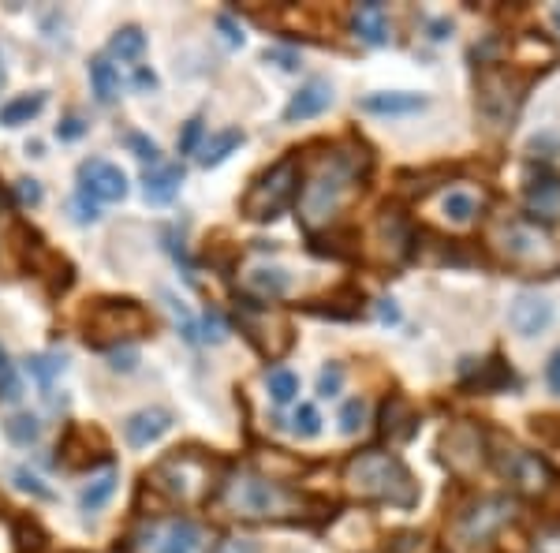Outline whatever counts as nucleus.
I'll return each instance as SVG.
<instances>
[{"mask_svg": "<svg viewBox=\"0 0 560 553\" xmlns=\"http://www.w3.org/2000/svg\"><path fill=\"white\" fill-rule=\"evenodd\" d=\"M154 483L180 501H202V497H210V464L176 449L154 468Z\"/></svg>", "mask_w": 560, "mask_h": 553, "instance_id": "0eeeda50", "label": "nucleus"}, {"mask_svg": "<svg viewBox=\"0 0 560 553\" xmlns=\"http://www.w3.org/2000/svg\"><path fill=\"white\" fill-rule=\"evenodd\" d=\"M504 94H519V86L508 83L504 71H490V75L478 83V109H482V116L490 120L493 128H512V120H516L519 101L504 98ZM519 98H523V94H519Z\"/></svg>", "mask_w": 560, "mask_h": 553, "instance_id": "1a4fd4ad", "label": "nucleus"}, {"mask_svg": "<svg viewBox=\"0 0 560 553\" xmlns=\"http://www.w3.org/2000/svg\"><path fill=\"white\" fill-rule=\"evenodd\" d=\"M168 430H172V412H165V408H142V412H135L124 423V438L131 449H146L157 438H165Z\"/></svg>", "mask_w": 560, "mask_h": 553, "instance_id": "4468645a", "label": "nucleus"}, {"mask_svg": "<svg viewBox=\"0 0 560 553\" xmlns=\"http://www.w3.org/2000/svg\"><path fill=\"white\" fill-rule=\"evenodd\" d=\"M553 23H557V27H560V8H557V12H553Z\"/></svg>", "mask_w": 560, "mask_h": 553, "instance_id": "864d4df0", "label": "nucleus"}, {"mask_svg": "<svg viewBox=\"0 0 560 553\" xmlns=\"http://www.w3.org/2000/svg\"><path fill=\"white\" fill-rule=\"evenodd\" d=\"M266 60H277V64H280L284 71H295V68H299V57H295V53H280V49H269Z\"/></svg>", "mask_w": 560, "mask_h": 553, "instance_id": "a18cd8bd", "label": "nucleus"}, {"mask_svg": "<svg viewBox=\"0 0 560 553\" xmlns=\"http://www.w3.org/2000/svg\"><path fill=\"white\" fill-rule=\"evenodd\" d=\"M213 553H262V546L251 539H224L213 546Z\"/></svg>", "mask_w": 560, "mask_h": 553, "instance_id": "79ce46f5", "label": "nucleus"}, {"mask_svg": "<svg viewBox=\"0 0 560 553\" xmlns=\"http://www.w3.org/2000/svg\"><path fill=\"white\" fill-rule=\"evenodd\" d=\"M292 434L295 438H318L322 434V415L314 404H299L292 415Z\"/></svg>", "mask_w": 560, "mask_h": 553, "instance_id": "2f4dec72", "label": "nucleus"}, {"mask_svg": "<svg viewBox=\"0 0 560 553\" xmlns=\"http://www.w3.org/2000/svg\"><path fill=\"white\" fill-rule=\"evenodd\" d=\"M116 471H105V475H98V479H90V483L83 486V494H79V505H83V512H101L105 505L112 501V494H116Z\"/></svg>", "mask_w": 560, "mask_h": 553, "instance_id": "393cba45", "label": "nucleus"}, {"mask_svg": "<svg viewBox=\"0 0 560 553\" xmlns=\"http://www.w3.org/2000/svg\"><path fill=\"white\" fill-rule=\"evenodd\" d=\"M445 464L456 475H467L482 464V430L471 423L452 426L445 434Z\"/></svg>", "mask_w": 560, "mask_h": 553, "instance_id": "9b49d317", "label": "nucleus"}, {"mask_svg": "<svg viewBox=\"0 0 560 553\" xmlns=\"http://www.w3.org/2000/svg\"><path fill=\"white\" fill-rule=\"evenodd\" d=\"M247 142V135L239 128H228L221 131V135H213V139H206V146H202V154H198V161L206 165V169H217L221 161H228V157L236 154L239 146Z\"/></svg>", "mask_w": 560, "mask_h": 553, "instance_id": "b1692460", "label": "nucleus"}, {"mask_svg": "<svg viewBox=\"0 0 560 553\" xmlns=\"http://www.w3.org/2000/svg\"><path fill=\"white\" fill-rule=\"evenodd\" d=\"M109 367L131 374V370L139 367V352H135V348H124V352H120V348H112V352H109Z\"/></svg>", "mask_w": 560, "mask_h": 553, "instance_id": "58836bf2", "label": "nucleus"}, {"mask_svg": "<svg viewBox=\"0 0 560 553\" xmlns=\"http://www.w3.org/2000/svg\"><path fill=\"white\" fill-rule=\"evenodd\" d=\"M329 105H333V86L325 83V79H310V83L299 86V90H295V98L288 101V109H284V124L310 120V116H322Z\"/></svg>", "mask_w": 560, "mask_h": 553, "instance_id": "2eb2a0df", "label": "nucleus"}, {"mask_svg": "<svg viewBox=\"0 0 560 553\" xmlns=\"http://www.w3.org/2000/svg\"><path fill=\"white\" fill-rule=\"evenodd\" d=\"M75 221H79V225H86V221H98V206H94V199L83 195V191L75 195Z\"/></svg>", "mask_w": 560, "mask_h": 553, "instance_id": "37998d69", "label": "nucleus"}, {"mask_svg": "<svg viewBox=\"0 0 560 553\" xmlns=\"http://www.w3.org/2000/svg\"><path fill=\"white\" fill-rule=\"evenodd\" d=\"M217 27H221L224 42H228V45H243V30L232 23V15H221V19H217Z\"/></svg>", "mask_w": 560, "mask_h": 553, "instance_id": "c03bdc74", "label": "nucleus"}, {"mask_svg": "<svg viewBox=\"0 0 560 553\" xmlns=\"http://www.w3.org/2000/svg\"><path fill=\"white\" fill-rule=\"evenodd\" d=\"M86 71H90V86H94L101 105H112V101L120 98V71H116V64L109 57H94Z\"/></svg>", "mask_w": 560, "mask_h": 553, "instance_id": "5701e85b", "label": "nucleus"}, {"mask_svg": "<svg viewBox=\"0 0 560 553\" xmlns=\"http://www.w3.org/2000/svg\"><path fill=\"white\" fill-rule=\"evenodd\" d=\"M534 553H560V531H553V535H542L538 539V550Z\"/></svg>", "mask_w": 560, "mask_h": 553, "instance_id": "de8ad7c7", "label": "nucleus"}, {"mask_svg": "<svg viewBox=\"0 0 560 553\" xmlns=\"http://www.w3.org/2000/svg\"><path fill=\"white\" fill-rule=\"evenodd\" d=\"M180 187H183L180 165H154V172H146L142 195H146L150 206H168V202L180 195Z\"/></svg>", "mask_w": 560, "mask_h": 553, "instance_id": "f3484780", "label": "nucleus"}, {"mask_svg": "<svg viewBox=\"0 0 560 553\" xmlns=\"http://www.w3.org/2000/svg\"><path fill=\"white\" fill-rule=\"evenodd\" d=\"M4 79H8V75H4V57H0V90H4Z\"/></svg>", "mask_w": 560, "mask_h": 553, "instance_id": "3c124183", "label": "nucleus"}, {"mask_svg": "<svg viewBox=\"0 0 560 553\" xmlns=\"http://www.w3.org/2000/svg\"><path fill=\"white\" fill-rule=\"evenodd\" d=\"M478 213V202L467 195V191H452V195H445V217L452 221V225H471Z\"/></svg>", "mask_w": 560, "mask_h": 553, "instance_id": "7c9ffc66", "label": "nucleus"}, {"mask_svg": "<svg viewBox=\"0 0 560 553\" xmlns=\"http://www.w3.org/2000/svg\"><path fill=\"white\" fill-rule=\"evenodd\" d=\"M504 475L516 483V490H523V494H542L549 486V468L546 460H538L534 453H523V449H512V456L504 460Z\"/></svg>", "mask_w": 560, "mask_h": 553, "instance_id": "ddd939ff", "label": "nucleus"}, {"mask_svg": "<svg viewBox=\"0 0 560 553\" xmlns=\"http://www.w3.org/2000/svg\"><path fill=\"white\" fill-rule=\"evenodd\" d=\"M340 385H344V367L340 363H329V367L322 370V378H318V397H336L340 393Z\"/></svg>", "mask_w": 560, "mask_h": 553, "instance_id": "e433bc0d", "label": "nucleus"}, {"mask_svg": "<svg viewBox=\"0 0 560 553\" xmlns=\"http://www.w3.org/2000/svg\"><path fill=\"white\" fill-rule=\"evenodd\" d=\"M351 27L355 34L363 38L366 45H385L389 42V19H385V8L381 4H359L355 12H351Z\"/></svg>", "mask_w": 560, "mask_h": 553, "instance_id": "6ab92c4d", "label": "nucleus"}, {"mask_svg": "<svg viewBox=\"0 0 560 553\" xmlns=\"http://www.w3.org/2000/svg\"><path fill=\"white\" fill-rule=\"evenodd\" d=\"M504 520H508V501H501V497H486L482 505H475V509H471L460 520V535L467 542L486 539V535H490V531H497Z\"/></svg>", "mask_w": 560, "mask_h": 553, "instance_id": "dca6fc26", "label": "nucleus"}, {"mask_svg": "<svg viewBox=\"0 0 560 553\" xmlns=\"http://www.w3.org/2000/svg\"><path fill=\"white\" fill-rule=\"evenodd\" d=\"M4 438L15 441V445H34V441L42 438V423H38V415L30 412H15L4 419Z\"/></svg>", "mask_w": 560, "mask_h": 553, "instance_id": "bb28decb", "label": "nucleus"}, {"mask_svg": "<svg viewBox=\"0 0 560 553\" xmlns=\"http://www.w3.org/2000/svg\"><path fill=\"white\" fill-rule=\"evenodd\" d=\"M415 430H419V415H415V408L404 397H392L381 408V434L389 441H407Z\"/></svg>", "mask_w": 560, "mask_h": 553, "instance_id": "a211bd4d", "label": "nucleus"}, {"mask_svg": "<svg viewBox=\"0 0 560 553\" xmlns=\"http://www.w3.org/2000/svg\"><path fill=\"white\" fill-rule=\"evenodd\" d=\"M363 423H366V404L359 397L348 400V404L340 408V430H344V434H359Z\"/></svg>", "mask_w": 560, "mask_h": 553, "instance_id": "f704fd0d", "label": "nucleus"}, {"mask_svg": "<svg viewBox=\"0 0 560 553\" xmlns=\"http://www.w3.org/2000/svg\"><path fill=\"white\" fill-rule=\"evenodd\" d=\"M348 483L370 501H385L396 509H411L419 501V483L411 479L407 464L396 453L366 449L348 464Z\"/></svg>", "mask_w": 560, "mask_h": 553, "instance_id": "f03ea898", "label": "nucleus"}, {"mask_svg": "<svg viewBox=\"0 0 560 553\" xmlns=\"http://www.w3.org/2000/svg\"><path fill=\"white\" fill-rule=\"evenodd\" d=\"M146 553H198L202 550V531H198L191 520H161V524H150L146 531V542H142Z\"/></svg>", "mask_w": 560, "mask_h": 553, "instance_id": "9d476101", "label": "nucleus"}, {"mask_svg": "<svg viewBox=\"0 0 560 553\" xmlns=\"http://www.w3.org/2000/svg\"><path fill=\"white\" fill-rule=\"evenodd\" d=\"M15 191H19V202H23V206H38V202H42V184H38V180H27V176H23V180L15 184Z\"/></svg>", "mask_w": 560, "mask_h": 553, "instance_id": "ea45409f", "label": "nucleus"}, {"mask_svg": "<svg viewBox=\"0 0 560 553\" xmlns=\"http://www.w3.org/2000/svg\"><path fill=\"white\" fill-rule=\"evenodd\" d=\"M243 284H247V292H251L254 299H280L288 292L292 277H288V270H280V266H254V270L243 277Z\"/></svg>", "mask_w": 560, "mask_h": 553, "instance_id": "aec40b11", "label": "nucleus"}, {"mask_svg": "<svg viewBox=\"0 0 560 553\" xmlns=\"http://www.w3.org/2000/svg\"><path fill=\"white\" fill-rule=\"evenodd\" d=\"M198 139H202V116H191V120L183 124L180 154H195V150H198Z\"/></svg>", "mask_w": 560, "mask_h": 553, "instance_id": "4c0bfd02", "label": "nucleus"}, {"mask_svg": "<svg viewBox=\"0 0 560 553\" xmlns=\"http://www.w3.org/2000/svg\"><path fill=\"white\" fill-rule=\"evenodd\" d=\"M546 378H549V385H553V389H557V393H560V352L553 355V359H549V370H546Z\"/></svg>", "mask_w": 560, "mask_h": 553, "instance_id": "8fccbe9b", "label": "nucleus"}, {"mask_svg": "<svg viewBox=\"0 0 560 553\" xmlns=\"http://www.w3.org/2000/svg\"><path fill=\"white\" fill-rule=\"evenodd\" d=\"M183 337H187V341H202V344H221V341H228V322L221 318V311H206L198 322H191V326L183 329Z\"/></svg>", "mask_w": 560, "mask_h": 553, "instance_id": "a878e982", "label": "nucleus"}, {"mask_svg": "<svg viewBox=\"0 0 560 553\" xmlns=\"http://www.w3.org/2000/svg\"><path fill=\"white\" fill-rule=\"evenodd\" d=\"M557 202H560L557 180H542L538 187H531V206L542 213V217H553V213H557Z\"/></svg>", "mask_w": 560, "mask_h": 553, "instance_id": "473e14b6", "label": "nucleus"}, {"mask_svg": "<svg viewBox=\"0 0 560 553\" xmlns=\"http://www.w3.org/2000/svg\"><path fill=\"white\" fill-rule=\"evenodd\" d=\"M127 146L135 150V157H139V161L161 165V150H157V142H154V139H146V135H139V131H131V135H127Z\"/></svg>", "mask_w": 560, "mask_h": 553, "instance_id": "c9c22d12", "label": "nucleus"}, {"mask_svg": "<svg viewBox=\"0 0 560 553\" xmlns=\"http://www.w3.org/2000/svg\"><path fill=\"white\" fill-rule=\"evenodd\" d=\"M12 483H15V490H23V494H30V497H38V501H53V486H45L34 471H27V468H12Z\"/></svg>", "mask_w": 560, "mask_h": 553, "instance_id": "72a5a7b5", "label": "nucleus"}, {"mask_svg": "<svg viewBox=\"0 0 560 553\" xmlns=\"http://www.w3.org/2000/svg\"><path fill=\"white\" fill-rule=\"evenodd\" d=\"M295 199H299V157H280L243 195V213L251 221H277Z\"/></svg>", "mask_w": 560, "mask_h": 553, "instance_id": "7ed1b4c3", "label": "nucleus"}, {"mask_svg": "<svg viewBox=\"0 0 560 553\" xmlns=\"http://www.w3.org/2000/svg\"><path fill=\"white\" fill-rule=\"evenodd\" d=\"M378 318L385 322V326H389V322H400V311H396V303H392V299H381Z\"/></svg>", "mask_w": 560, "mask_h": 553, "instance_id": "49530a36", "label": "nucleus"}, {"mask_svg": "<svg viewBox=\"0 0 560 553\" xmlns=\"http://www.w3.org/2000/svg\"><path fill=\"white\" fill-rule=\"evenodd\" d=\"M135 83H139V90H157V75L150 68H139L135 71Z\"/></svg>", "mask_w": 560, "mask_h": 553, "instance_id": "09e8293b", "label": "nucleus"}, {"mask_svg": "<svg viewBox=\"0 0 560 553\" xmlns=\"http://www.w3.org/2000/svg\"><path fill=\"white\" fill-rule=\"evenodd\" d=\"M27 370L34 374V382L42 385L45 393L53 389V378H60V370H64V355H30V363Z\"/></svg>", "mask_w": 560, "mask_h": 553, "instance_id": "c85d7f7f", "label": "nucleus"}, {"mask_svg": "<svg viewBox=\"0 0 560 553\" xmlns=\"http://www.w3.org/2000/svg\"><path fill=\"white\" fill-rule=\"evenodd\" d=\"M56 135H60L64 142H75V139H83L86 135V124L79 120V116H68V120H60V124H56Z\"/></svg>", "mask_w": 560, "mask_h": 553, "instance_id": "a19ab883", "label": "nucleus"}, {"mask_svg": "<svg viewBox=\"0 0 560 553\" xmlns=\"http://www.w3.org/2000/svg\"><path fill=\"white\" fill-rule=\"evenodd\" d=\"M112 57L120 60H139L142 53H146V34H142L139 27H120L116 34H112Z\"/></svg>", "mask_w": 560, "mask_h": 553, "instance_id": "cd10ccee", "label": "nucleus"}, {"mask_svg": "<svg viewBox=\"0 0 560 553\" xmlns=\"http://www.w3.org/2000/svg\"><path fill=\"white\" fill-rule=\"evenodd\" d=\"M224 497L236 509V516H277L292 505L288 490H280L273 479H262L254 471H243L239 479L224 483Z\"/></svg>", "mask_w": 560, "mask_h": 553, "instance_id": "423d86ee", "label": "nucleus"}, {"mask_svg": "<svg viewBox=\"0 0 560 553\" xmlns=\"http://www.w3.org/2000/svg\"><path fill=\"white\" fill-rule=\"evenodd\" d=\"M359 109L374 116H407L426 109V98H419V94H370L359 101Z\"/></svg>", "mask_w": 560, "mask_h": 553, "instance_id": "412c9836", "label": "nucleus"}, {"mask_svg": "<svg viewBox=\"0 0 560 553\" xmlns=\"http://www.w3.org/2000/svg\"><path fill=\"white\" fill-rule=\"evenodd\" d=\"M79 191L94 202H120L127 195V176L120 165H112L105 157H90L79 165Z\"/></svg>", "mask_w": 560, "mask_h": 553, "instance_id": "6e6552de", "label": "nucleus"}, {"mask_svg": "<svg viewBox=\"0 0 560 553\" xmlns=\"http://www.w3.org/2000/svg\"><path fill=\"white\" fill-rule=\"evenodd\" d=\"M4 363H8V355H4V348H0V367H4Z\"/></svg>", "mask_w": 560, "mask_h": 553, "instance_id": "603ef678", "label": "nucleus"}, {"mask_svg": "<svg viewBox=\"0 0 560 553\" xmlns=\"http://www.w3.org/2000/svg\"><path fill=\"white\" fill-rule=\"evenodd\" d=\"M45 101H49V94H45V90L19 94V98L4 101V105H0V124H4V128H23V124H30L34 116L42 113Z\"/></svg>", "mask_w": 560, "mask_h": 553, "instance_id": "4be33fe9", "label": "nucleus"}, {"mask_svg": "<svg viewBox=\"0 0 560 553\" xmlns=\"http://www.w3.org/2000/svg\"><path fill=\"white\" fill-rule=\"evenodd\" d=\"M266 385H269V397H273V404H292L295 393H299V378H295L292 370H284V367L269 370Z\"/></svg>", "mask_w": 560, "mask_h": 553, "instance_id": "c756f323", "label": "nucleus"}, {"mask_svg": "<svg viewBox=\"0 0 560 553\" xmlns=\"http://www.w3.org/2000/svg\"><path fill=\"white\" fill-rule=\"evenodd\" d=\"M146 329H150V314L135 299H98L86 311V344H94V348L142 337Z\"/></svg>", "mask_w": 560, "mask_h": 553, "instance_id": "20e7f679", "label": "nucleus"}, {"mask_svg": "<svg viewBox=\"0 0 560 553\" xmlns=\"http://www.w3.org/2000/svg\"><path fill=\"white\" fill-rule=\"evenodd\" d=\"M508 322H512V329H516L519 337H538V333H546L549 322H553V303L542 296H534V292H519V296L512 299Z\"/></svg>", "mask_w": 560, "mask_h": 553, "instance_id": "f8f14e48", "label": "nucleus"}, {"mask_svg": "<svg viewBox=\"0 0 560 553\" xmlns=\"http://www.w3.org/2000/svg\"><path fill=\"white\" fill-rule=\"evenodd\" d=\"M359 187V161L351 154H333L307 184L299 187V221L314 232V228L329 225L340 206L355 195Z\"/></svg>", "mask_w": 560, "mask_h": 553, "instance_id": "f257e3e1", "label": "nucleus"}, {"mask_svg": "<svg viewBox=\"0 0 560 553\" xmlns=\"http://www.w3.org/2000/svg\"><path fill=\"white\" fill-rule=\"evenodd\" d=\"M504 255L531 266V270H557L560 266V247L549 236L546 225H538L531 217H516L512 225H504Z\"/></svg>", "mask_w": 560, "mask_h": 553, "instance_id": "39448f33", "label": "nucleus"}]
</instances>
